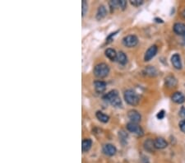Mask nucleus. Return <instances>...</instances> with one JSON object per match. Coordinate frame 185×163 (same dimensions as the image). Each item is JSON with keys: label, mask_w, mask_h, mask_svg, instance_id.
<instances>
[{"label": "nucleus", "mask_w": 185, "mask_h": 163, "mask_svg": "<svg viewBox=\"0 0 185 163\" xmlns=\"http://www.w3.org/2000/svg\"><path fill=\"white\" fill-rule=\"evenodd\" d=\"M103 100L112 105L113 106L121 107L122 106V101L119 96V92L116 90H112L106 93L103 97Z\"/></svg>", "instance_id": "1"}, {"label": "nucleus", "mask_w": 185, "mask_h": 163, "mask_svg": "<svg viewBox=\"0 0 185 163\" xmlns=\"http://www.w3.org/2000/svg\"><path fill=\"white\" fill-rule=\"evenodd\" d=\"M110 73V67L105 63H101L94 68V74L96 77L100 78H106Z\"/></svg>", "instance_id": "2"}, {"label": "nucleus", "mask_w": 185, "mask_h": 163, "mask_svg": "<svg viewBox=\"0 0 185 163\" xmlns=\"http://www.w3.org/2000/svg\"><path fill=\"white\" fill-rule=\"evenodd\" d=\"M124 97L125 102L131 106H137L139 103V97L136 92L133 90H127L124 92Z\"/></svg>", "instance_id": "3"}, {"label": "nucleus", "mask_w": 185, "mask_h": 163, "mask_svg": "<svg viewBox=\"0 0 185 163\" xmlns=\"http://www.w3.org/2000/svg\"><path fill=\"white\" fill-rule=\"evenodd\" d=\"M123 43L125 46L129 48H132L136 46L138 43V39L136 36L134 35H129V36H127L123 39Z\"/></svg>", "instance_id": "4"}, {"label": "nucleus", "mask_w": 185, "mask_h": 163, "mask_svg": "<svg viewBox=\"0 0 185 163\" xmlns=\"http://www.w3.org/2000/svg\"><path fill=\"white\" fill-rule=\"evenodd\" d=\"M127 129L129 130V132L133 133L135 134L138 135V136H142L143 135V130L138 124L133 123V122H129L127 124Z\"/></svg>", "instance_id": "5"}, {"label": "nucleus", "mask_w": 185, "mask_h": 163, "mask_svg": "<svg viewBox=\"0 0 185 163\" xmlns=\"http://www.w3.org/2000/svg\"><path fill=\"white\" fill-rule=\"evenodd\" d=\"M157 51H158V48H157L156 45H151V46L147 50V52L145 53L144 60H145L146 62L150 61L151 59L156 56V54H157Z\"/></svg>", "instance_id": "6"}, {"label": "nucleus", "mask_w": 185, "mask_h": 163, "mask_svg": "<svg viewBox=\"0 0 185 163\" xmlns=\"http://www.w3.org/2000/svg\"><path fill=\"white\" fill-rule=\"evenodd\" d=\"M128 116H129V120H131V122H133V123L138 124L142 120V116H141L140 113H139L138 111H135V110L129 111Z\"/></svg>", "instance_id": "7"}, {"label": "nucleus", "mask_w": 185, "mask_h": 163, "mask_svg": "<svg viewBox=\"0 0 185 163\" xmlns=\"http://www.w3.org/2000/svg\"><path fill=\"white\" fill-rule=\"evenodd\" d=\"M117 152V149L113 144H110V143H108V144L104 145L103 147V152L107 156H114Z\"/></svg>", "instance_id": "8"}, {"label": "nucleus", "mask_w": 185, "mask_h": 163, "mask_svg": "<svg viewBox=\"0 0 185 163\" xmlns=\"http://www.w3.org/2000/svg\"><path fill=\"white\" fill-rule=\"evenodd\" d=\"M171 99L174 102H175L177 104H182L185 102V97L184 95L182 93V92H174L171 97Z\"/></svg>", "instance_id": "9"}, {"label": "nucleus", "mask_w": 185, "mask_h": 163, "mask_svg": "<svg viewBox=\"0 0 185 163\" xmlns=\"http://www.w3.org/2000/svg\"><path fill=\"white\" fill-rule=\"evenodd\" d=\"M173 30L177 35L183 36L185 35V25L183 23H180V22L175 23L174 25Z\"/></svg>", "instance_id": "10"}, {"label": "nucleus", "mask_w": 185, "mask_h": 163, "mask_svg": "<svg viewBox=\"0 0 185 163\" xmlns=\"http://www.w3.org/2000/svg\"><path fill=\"white\" fill-rule=\"evenodd\" d=\"M171 63L176 69H182V63H181V59L179 54H174L173 56L171 57Z\"/></svg>", "instance_id": "11"}, {"label": "nucleus", "mask_w": 185, "mask_h": 163, "mask_svg": "<svg viewBox=\"0 0 185 163\" xmlns=\"http://www.w3.org/2000/svg\"><path fill=\"white\" fill-rule=\"evenodd\" d=\"M154 146L156 149H164L168 146V143L163 138H157L154 140Z\"/></svg>", "instance_id": "12"}, {"label": "nucleus", "mask_w": 185, "mask_h": 163, "mask_svg": "<svg viewBox=\"0 0 185 163\" xmlns=\"http://www.w3.org/2000/svg\"><path fill=\"white\" fill-rule=\"evenodd\" d=\"M94 87L95 90L98 93H102L106 89V83L103 81H95L94 82Z\"/></svg>", "instance_id": "13"}, {"label": "nucleus", "mask_w": 185, "mask_h": 163, "mask_svg": "<svg viewBox=\"0 0 185 163\" xmlns=\"http://www.w3.org/2000/svg\"><path fill=\"white\" fill-rule=\"evenodd\" d=\"M107 15V10H106V7L104 5H101L97 9V12H96V19L97 20H101Z\"/></svg>", "instance_id": "14"}, {"label": "nucleus", "mask_w": 185, "mask_h": 163, "mask_svg": "<svg viewBox=\"0 0 185 163\" xmlns=\"http://www.w3.org/2000/svg\"><path fill=\"white\" fill-rule=\"evenodd\" d=\"M92 146V141L90 138H86L82 141V148L83 152H87L91 149Z\"/></svg>", "instance_id": "15"}, {"label": "nucleus", "mask_w": 185, "mask_h": 163, "mask_svg": "<svg viewBox=\"0 0 185 163\" xmlns=\"http://www.w3.org/2000/svg\"><path fill=\"white\" fill-rule=\"evenodd\" d=\"M106 55L107 58H109V59L111 60V61H115V60H117V53H116V51H115V50H113V49H110V48H109V49H107V50H106Z\"/></svg>", "instance_id": "16"}, {"label": "nucleus", "mask_w": 185, "mask_h": 163, "mask_svg": "<svg viewBox=\"0 0 185 163\" xmlns=\"http://www.w3.org/2000/svg\"><path fill=\"white\" fill-rule=\"evenodd\" d=\"M165 84L168 88H174L177 85V80L173 76H168L165 78Z\"/></svg>", "instance_id": "17"}, {"label": "nucleus", "mask_w": 185, "mask_h": 163, "mask_svg": "<svg viewBox=\"0 0 185 163\" xmlns=\"http://www.w3.org/2000/svg\"><path fill=\"white\" fill-rule=\"evenodd\" d=\"M96 115V118L98 119L100 121H101V122H103V123H107V122L110 120V116L106 115V114H104L103 112H101V111H97Z\"/></svg>", "instance_id": "18"}, {"label": "nucleus", "mask_w": 185, "mask_h": 163, "mask_svg": "<svg viewBox=\"0 0 185 163\" xmlns=\"http://www.w3.org/2000/svg\"><path fill=\"white\" fill-rule=\"evenodd\" d=\"M117 61L120 63V64H127V62H128V57L124 52L122 51H120V52L118 53L117 54Z\"/></svg>", "instance_id": "19"}, {"label": "nucleus", "mask_w": 185, "mask_h": 163, "mask_svg": "<svg viewBox=\"0 0 185 163\" xmlns=\"http://www.w3.org/2000/svg\"><path fill=\"white\" fill-rule=\"evenodd\" d=\"M144 147H145V149L147 151L152 152L155 148L154 141H152V140L151 139H147V141H145V143H144Z\"/></svg>", "instance_id": "20"}, {"label": "nucleus", "mask_w": 185, "mask_h": 163, "mask_svg": "<svg viewBox=\"0 0 185 163\" xmlns=\"http://www.w3.org/2000/svg\"><path fill=\"white\" fill-rule=\"evenodd\" d=\"M145 71H146V73H147V75H150V76L156 75V73H157L156 69H155L154 67H151V66H148L147 68L145 69Z\"/></svg>", "instance_id": "21"}, {"label": "nucleus", "mask_w": 185, "mask_h": 163, "mask_svg": "<svg viewBox=\"0 0 185 163\" xmlns=\"http://www.w3.org/2000/svg\"><path fill=\"white\" fill-rule=\"evenodd\" d=\"M110 7L111 11L115 10L117 7H120V0H112L110 2Z\"/></svg>", "instance_id": "22"}, {"label": "nucleus", "mask_w": 185, "mask_h": 163, "mask_svg": "<svg viewBox=\"0 0 185 163\" xmlns=\"http://www.w3.org/2000/svg\"><path fill=\"white\" fill-rule=\"evenodd\" d=\"M87 9H88V5H87V2L83 0L82 1V17H84L85 14H86V12H87Z\"/></svg>", "instance_id": "23"}, {"label": "nucleus", "mask_w": 185, "mask_h": 163, "mask_svg": "<svg viewBox=\"0 0 185 163\" xmlns=\"http://www.w3.org/2000/svg\"><path fill=\"white\" fill-rule=\"evenodd\" d=\"M130 3H131L133 6H134V7H138V6L142 4L143 0H131V1H130Z\"/></svg>", "instance_id": "24"}, {"label": "nucleus", "mask_w": 185, "mask_h": 163, "mask_svg": "<svg viewBox=\"0 0 185 163\" xmlns=\"http://www.w3.org/2000/svg\"><path fill=\"white\" fill-rule=\"evenodd\" d=\"M127 7V2L125 0H120V7L122 10H124Z\"/></svg>", "instance_id": "25"}, {"label": "nucleus", "mask_w": 185, "mask_h": 163, "mask_svg": "<svg viewBox=\"0 0 185 163\" xmlns=\"http://www.w3.org/2000/svg\"><path fill=\"white\" fill-rule=\"evenodd\" d=\"M165 111H159V112H158L156 117L159 119V120H162V119L165 117Z\"/></svg>", "instance_id": "26"}, {"label": "nucleus", "mask_w": 185, "mask_h": 163, "mask_svg": "<svg viewBox=\"0 0 185 163\" xmlns=\"http://www.w3.org/2000/svg\"><path fill=\"white\" fill-rule=\"evenodd\" d=\"M179 128H180L181 131L185 134V120L180 121V123H179Z\"/></svg>", "instance_id": "27"}, {"label": "nucleus", "mask_w": 185, "mask_h": 163, "mask_svg": "<svg viewBox=\"0 0 185 163\" xmlns=\"http://www.w3.org/2000/svg\"><path fill=\"white\" fill-rule=\"evenodd\" d=\"M179 115L182 119L185 120V107H182L179 111Z\"/></svg>", "instance_id": "28"}, {"label": "nucleus", "mask_w": 185, "mask_h": 163, "mask_svg": "<svg viewBox=\"0 0 185 163\" xmlns=\"http://www.w3.org/2000/svg\"><path fill=\"white\" fill-rule=\"evenodd\" d=\"M156 21L157 22H163V21H162L161 19H159V18H156Z\"/></svg>", "instance_id": "29"}, {"label": "nucleus", "mask_w": 185, "mask_h": 163, "mask_svg": "<svg viewBox=\"0 0 185 163\" xmlns=\"http://www.w3.org/2000/svg\"><path fill=\"white\" fill-rule=\"evenodd\" d=\"M183 17H185V9H184V11H183Z\"/></svg>", "instance_id": "30"}, {"label": "nucleus", "mask_w": 185, "mask_h": 163, "mask_svg": "<svg viewBox=\"0 0 185 163\" xmlns=\"http://www.w3.org/2000/svg\"><path fill=\"white\" fill-rule=\"evenodd\" d=\"M183 38H184V40H185V35H184V36H183Z\"/></svg>", "instance_id": "31"}]
</instances>
